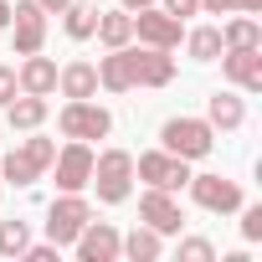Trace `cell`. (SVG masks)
<instances>
[{"label":"cell","instance_id":"cell-1","mask_svg":"<svg viewBox=\"0 0 262 262\" xmlns=\"http://www.w3.org/2000/svg\"><path fill=\"white\" fill-rule=\"evenodd\" d=\"M175 82V57L160 47H113L98 67V88L108 93H134V88H170Z\"/></svg>","mask_w":262,"mask_h":262},{"label":"cell","instance_id":"cell-2","mask_svg":"<svg viewBox=\"0 0 262 262\" xmlns=\"http://www.w3.org/2000/svg\"><path fill=\"white\" fill-rule=\"evenodd\" d=\"M88 185L98 190L103 206H123L128 190H134V155H128V149H103V155H93Z\"/></svg>","mask_w":262,"mask_h":262},{"label":"cell","instance_id":"cell-3","mask_svg":"<svg viewBox=\"0 0 262 262\" xmlns=\"http://www.w3.org/2000/svg\"><path fill=\"white\" fill-rule=\"evenodd\" d=\"M52 160H57V144L41 139V134H31V139H21L6 160H0V180H11V185H36V180L52 170Z\"/></svg>","mask_w":262,"mask_h":262},{"label":"cell","instance_id":"cell-4","mask_svg":"<svg viewBox=\"0 0 262 262\" xmlns=\"http://www.w3.org/2000/svg\"><path fill=\"white\" fill-rule=\"evenodd\" d=\"M57 128H62L67 139L93 144V139H108L113 134V113L103 103H93V98H67V108L57 113Z\"/></svg>","mask_w":262,"mask_h":262},{"label":"cell","instance_id":"cell-5","mask_svg":"<svg viewBox=\"0 0 262 262\" xmlns=\"http://www.w3.org/2000/svg\"><path fill=\"white\" fill-rule=\"evenodd\" d=\"M160 149H170V155H180V160H206V155L216 149V128H211L206 118H170V123L160 128Z\"/></svg>","mask_w":262,"mask_h":262},{"label":"cell","instance_id":"cell-6","mask_svg":"<svg viewBox=\"0 0 262 262\" xmlns=\"http://www.w3.org/2000/svg\"><path fill=\"white\" fill-rule=\"evenodd\" d=\"M93 221V206L82 201V190H62L52 206H47V242H57V247H72L77 242V231Z\"/></svg>","mask_w":262,"mask_h":262},{"label":"cell","instance_id":"cell-7","mask_svg":"<svg viewBox=\"0 0 262 262\" xmlns=\"http://www.w3.org/2000/svg\"><path fill=\"white\" fill-rule=\"evenodd\" d=\"M134 175H139L144 185H155V190H185L190 160H180V155H170V149H149V155L134 160Z\"/></svg>","mask_w":262,"mask_h":262},{"label":"cell","instance_id":"cell-8","mask_svg":"<svg viewBox=\"0 0 262 262\" xmlns=\"http://www.w3.org/2000/svg\"><path fill=\"white\" fill-rule=\"evenodd\" d=\"M185 185H190L195 206L211 211V216H231V211H242V185L226 180V175H190Z\"/></svg>","mask_w":262,"mask_h":262},{"label":"cell","instance_id":"cell-9","mask_svg":"<svg viewBox=\"0 0 262 262\" xmlns=\"http://www.w3.org/2000/svg\"><path fill=\"white\" fill-rule=\"evenodd\" d=\"M11 41H16V57H31L47 47V11L36 0H16L11 6Z\"/></svg>","mask_w":262,"mask_h":262},{"label":"cell","instance_id":"cell-10","mask_svg":"<svg viewBox=\"0 0 262 262\" xmlns=\"http://www.w3.org/2000/svg\"><path fill=\"white\" fill-rule=\"evenodd\" d=\"M134 36H139L144 47L175 52V47H180V36H185V21H175L170 11H155V6H144V11H134Z\"/></svg>","mask_w":262,"mask_h":262},{"label":"cell","instance_id":"cell-11","mask_svg":"<svg viewBox=\"0 0 262 262\" xmlns=\"http://www.w3.org/2000/svg\"><path fill=\"white\" fill-rule=\"evenodd\" d=\"M221 77L242 93H262V47H226L221 57Z\"/></svg>","mask_w":262,"mask_h":262},{"label":"cell","instance_id":"cell-12","mask_svg":"<svg viewBox=\"0 0 262 262\" xmlns=\"http://www.w3.org/2000/svg\"><path fill=\"white\" fill-rule=\"evenodd\" d=\"M72 252H77V262H118V257H123V236H118V226H108V221H88V226L77 231Z\"/></svg>","mask_w":262,"mask_h":262},{"label":"cell","instance_id":"cell-13","mask_svg":"<svg viewBox=\"0 0 262 262\" xmlns=\"http://www.w3.org/2000/svg\"><path fill=\"white\" fill-rule=\"evenodd\" d=\"M139 216H144V226H155L160 236H180V226H185V211H180L175 190H155V185L139 195Z\"/></svg>","mask_w":262,"mask_h":262},{"label":"cell","instance_id":"cell-14","mask_svg":"<svg viewBox=\"0 0 262 262\" xmlns=\"http://www.w3.org/2000/svg\"><path fill=\"white\" fill-rule=\"evenodd\" d=\"M52 170H57V190H88V175H93V149H88L82 139H72L67 149H57Z\"/></svg>","mask_w":262,"mask_h":262},{"label":"cell","instance_id":"cell-15","mask_svg":"<svg viewBox=\"0 0 262 262\" xmlns=\"http://www.w3.org/2000/svg\"><path fill=\"white\" fill-rule=\"evenodd\" d=\"M16 88H21V93H36V98L57 93V62L41 57V52H31V57L16 67Z\"/></svg>","mask_w":262,"mask_h":262},{"label":"cell","instance_id":"cell-16","mask_svg":"<svg viewBox=\"0 0 262 262\" xmlns=\"http://www.w3.org/2000/svg\"><path fill=\"white\" fill-rule=\"evenodd\" d=\"M206 123L221 128V134H231V128L247 123V103H242L236 93H211V103H206Z\"/></svg>","mask_w":262,"mask_h":262},{"label":"cell","instance_id":"cell-17","mask_svg":"<svg viewBox=\"0 0 262 262\" xmlns=\"http://www.w3.org/2000/svg\"><path fill=\"white\" fill-rule=\"evenodd\" d=\"M57 88H62V98H98V67L93 62H67L57 72Z\"/></svg>","mask_w":262,"mask_h":262},{"label":"cell","instance_id":"cell-18","mask_svg":"<svg viewBox=\"0 0 262 262\" xmlns=\"http://www.w3.org/2000/svg\"><path fill=\"white\" fill-rule=\"evenodd\" d=\"M6 123H11V128H26V134L41 128V123H47V98H36V93L11 98V103H6Z\"/></svg>","mask_w":262,"mask_h":262},{"label":"cell","instance_id":"cell-19","mask_svg":"<svg viewBox=\"0 0 262 262\" xmlns=\"http://www.w3.org/2000/svg\"><path fill=\"white\" fill-rule=\"evenodd\" d=\"M108 52L113 47H128V41H134V16H128V11H98V31H93Z\"/></svg>","mask_w":262,"mask_h":262},{"label":"cell","instance_id":"cell-20","mask_svg":"<svg viewBox=\"0 0 262 262\" xmlns=\"http://www.w3.org/2000/svg\"><path fill=\"white\" fill-rule=\"evenodd\" d=\"M160 252H165V236H160L155 226H134V231L123 236V257H128V262H155Z\"/></svg>","mask_w":262,"mask_h":262},{"label":"cell","instance_id":"cell-21","mask_svg":"<svg viewBox=\"0 0 262 262\" xmlns=\"http://www.w3.org/2000/svg\"><path fill=\"white\" fill-rule=\"evenodd\" d=\"M221 41H226V47H262V26H257V16L231 11V21L221 26Z\"/></svg>","mask_w":262,"mask_h":262},{"label":"cell","instance_id":"cell-22","mask_svg":"<svg viewBox=\"0 0 262 262\" xmlns=\"http://www.w3.org/2000/svg\"><path fill=\"white\" fill-rule=\"evenodd\" d=\"M185 52H190L195 62H216V57L226 52V41H221V26H195V31L185 36Z\"/></svg>","mask_w":262,"mask_h":262},{"label":"cell","instance_id":"cell-23","mask_svg":"<svg viewBox=\"0 0 262 262\" xmlns=\"http://www.w3.org/2000/svg\"><path fill=\"white\" fill-rule=\"evenodd\" d=\"M62 26H67L72 41H88V36L98 31V6H82V0H72V6L62 11Z\"/></svg>","mask_w":262,"mask_h":262},{"label":"cell","instance_id":"cell-24","mask_svg":"<svg viewBox=\"0 0 262 262\" xmlns=\"http://www.w3.org/2000/svg\"><path fill=\"white\" fill-rule=\"evenodd\" d=\"M31 247V226L26 221H0V257H21Z\"/></svg>","mask_w":262,"mask_h":262},{"label":"cell","instance_id":"cell-25","mask_svg":"<svg viewBox=\"0 0 262 262\" xmlns=\"http://www.w3.org/2000/svg\"><path fill=\"white\" fill-rule=\"evenodd\" d=\"M180 262H216V247L206 236H185L180 242Z\"/></svg>","mask_w":262,"mask_h":262},{"label":"cell","instance_id":"cell-26","mask_svg":"<svg viewBox=\"0 0 262 262\" xmlns=\"http://www.w3.org/2000/svg\"><path fill=\"white\" fill-rule=\"evenodd\" d=\"M242 236L247 242H262V206H247L242 201Z\"/></svg>","mask_w":262,"mask_h":262},{"label":"cell","instance_id":"cell-27","mask_svg":"<svg viewBox=\"0 0 262 262\" xmlns=\"http://www.w3.org/2000/svg\"><path fill=\"white\" fill-rule=\"evenodd\" d=\"M57 252H62L57 242H31V247H26L21 257H26V262H57Z\"/></svg>","mask_w":262,"mask_h":262},{"label":"cell","instance_id":"cell-28","mask_svg":"<svg viewBox=\"0 0 262 262\" xmlns=\"http://www.w3.org/2000/svg\"><path fill=\"white\" fill-rule=\"evenodd\" d=\"M160 11H170L175 21H185V16H201V0H165Z\"/></svg>","mask_w":262,"mask_h":262},{"label":"cell","instance_id":"cell-29","mask_svg":"<svg viewBox=\"0 0 262 262\" xmlns=\"http://www.w3.org/2000/svg\"><path fill=\"white\" fill-rule=\"evenodd\" d=\"M16 93H21V88H16V72H11V67H0V108H6Z\"/></svg>","mask_w":262,"mask_h":262},{"label":"cell","instance_id":"cell-30","mask_svg":"<svg viewBox=\"0 0 262 262\" xmlns=\"http://www.w3.org/2000/svg\"><path fill=\"white\" fill-rule=\"evenodd\" d=\"M201 11L206 16H231V11H242V0H201Z\"/></svg>","mask_w":262,"mask_h":262},{"label":"cell","instance_id":"cell-31","mask_svg":"<svg viewBox=\"0 0 262 262\" xmlns=\"http://www.w3.org/2000/svg\"><path fill=\"white\" fill-rule=\"evenodd\" d=\"M36 6H41V11H47V16H62V11H67V6H72V0H36Z\"/></svg>","mask_w":262,"mask_h":262},{"label":"cell","instance_id":"cell-32","mask_svg":"<svg viewBox=\"0 0 262 262\" xmlns=\"http://www.w3.org/2000/svg\"><path fill=\"white\" fill-rule=\"evenodd\" d=\"M144 6H155V0H118V11H128V16H134V11H144Z\"/></svg>","mask_w":262,"mask_h":262},{"label":"cell","instance_id":"cell-33","mask_svg":"<svg viewBox=\"0 0 262 262\" xmlns=\"http://www.w3.org/2000/svg\"><path fill=\"white\" fill-rule=\"evenodd\" d=\"M262 11V0H242V16H257Z\"/></svg>","mask_w":262,"mask_h":262},{"label":"cell","instance_id":"cell-34","mask_svg":"<svg viewBox=\"0 0 262 262\" xmlns=\"http://www.w3.org/2000/svg\"><path fill=\"white\" fill-rule=\"evenodd\" d=\"M0 26H11V0H0Z\"/></svg>","mask_w":262,"mask_h":262}]
</instances>
